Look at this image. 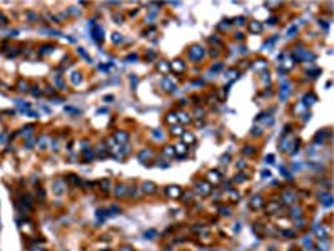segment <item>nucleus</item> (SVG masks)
I'll list each match as a JSON object with an SVG mask.
<instances>
[{"mask_svg": "<svg viewBox=\"0 0 334 251\" xmlns=\"http://www.w3.org/2000/svg\"><path fill=\"white\" fill-rule=\"evenodd\" d=\"M187 54H189V59H191V60H196L197 62V60H201L202 57H204L206 52H204V49H202L201 45H191V47H189Z\"/></svg>", "mask_w": 334, "mask_h": 251, "instance_id": "f257e3e1", "label": "nucleus"}, {"mask_svg": "<svg viewBox=\"0 0 334 251\" xmlns=\"http://www.w3.org/2000/svg\"><path fill=\"white\" fill-rule=\"evenodd\" d=\"M90 25H92V35H94V40L102 42L104 40V28L100 25H97V23H94L92 20H90Z\"/></svg>", "mask_w": 334, "mask_h": 251, "instance_id": "f03ea898", "label": "nucleus"}, {"mask_svg": "<svg viewBox=\"0 0 334 251\" xmlns=\"http://www.w3.org/2000/svg\"><path fill=\"white\" fill-rule=\"evenodd\" d=\"M166 194H167V197L177 199V197H181V196H182V189H181L179 186L171 184V186H167V187H166Z\"/></svg>", "mask_w": 334, "mask_h": 251, "instance_id": "7ed1b4c3", "label": "nucleus"}, {"mask_svg": "<svg viewBox=\"0 0 334 251\" xmlns=\"http://www.w3.org/2000/svg\"><path fill=\"white\" fill-rule=\"evenodd\" d=\"M221 181H222L221 171H209L207 172V182H209V184H219Z\"/></svg>", "mask_w": 334, "mask_h": 251, "instance_id": "20e7f679", "label": "nucleus"}, {"mask_svg": "<svg viewBox=\"0 0 334 251\" xmlns=\"http://www.w3.org/2000/svg\"><path fill=\"white\" fill-rule=\"evenodd\" d=\"M196 189H197V192H201L202 196H207L211 192V184L207 181H199L196 184Z\"/></svg>", "mask_w": 334, "mask_h": 251, "instance_id": "39448f33", "label": "nucleus"}, {"mask_svg": "<svg viewBox=\"0 0 334 251\" xmlns=\"http://www.w3.org/2000/svg\"><path fill=\"white\" fill-rule=\"evenodd\" d=\"M161 87L164 90H167V92H176V90H177V87L174 85V82H171L169 77H164V79L161 80Z\"/></svg>", "mask_w": 334, "mask_h": 251, "instance_id": "423d86ee", "label": "nucleus"}, {"mask_svg": "<svg viewBox=\"0 0 334 251\" xmlns=\"http://www.w3.org/2000/svg\"><path fill=\"white\" fill-rule=\"evenodd\" d=\"M171 70L177 72V74H182V72L186 70V64H184V60H181V59L174 60L172 64H171Z\"/></svg>", "mask_w": 334, "mask_h": 251, "instance_id": "0eeeda50", "label": "nucleus"}, {"mask_svg": "<svg viewBox=\"0 0 334 251\" xmlns=\"http://www.w3.org/2000/svg\"><path fill=\"white\" fill-rule=\"evenodd\" d=\"M282 202H286V204H294L296 202V192H292V191H286V192H282Z\"/></svg>", "mask_w": 334, "mask_h": 251, "instance_id": "6e6552de", "label": "nucleus"}, {"mask_svg": "<svg viewBox=\"0 0 334 251\" xmlns=\"http://www.w3.org/2000/svg\"><path fill=\"white\" fill-rule=\"evenodd\" d=\"M289 94H291V85H289V82H282V87H281L279 99H281V100H286V99L289 97Z\"/></svg>", "mask_w": 334, "mask_h": 251, "instance_id": "1a4fd4ad", "label": "nucleus"}, {"mask_svg": "<svg viewBox=\"0 0 334 251\" xmlns=\"http://www.w3.org/2000/svg\"><path fill=\"white\" fill-rule=\"evenodd\" d=\"M114 141H117L119 144H127L129 141V134L124 132V131H117L114 134Z\"/></svg>", "mask_w": 334, "mask_h": 251, "instance_id": "9d476101", "label": "nucleus"}, {"mask_svg": "<svg viewBox=\"0 0 334 251\" xmlns=\"http://www.w3.org/2000/svg\"><path fill=\"white\" fill-rule=\"evenodd\" d=\"M262 206H264V199H262V196H259V194L252 196V199H251V207H254V209H261Z\"/></svg>", "mask_w": 334, "mask_h": 251, "instance_id": "9b49d317", "label": "nucleus"}, {"mask_svg": "<svg viewBox=\"0 0 334 251\" xmlns=\"http://www.w3.org/2000/svg\"><path fill=\"white\" fill-rule=\"evenodd\" d=\"M266 211L267 213H276V211H281V202L279 201H269L267 204H266Z\"/></svg>", "mask_w": 334, "mask_h": 251, "instance_id": "f8f14e48", "label": "nucleus"}, {"mask_svg": "<svg viewBox=\"0 0 334 251\" xmlns=\"http://www.w3.org/2000/svg\"><path fill=\"white\" fill-rule=\"evenodd\" d=\"M142 191L147 192V194H154V192L157 191V186L154 184V182L147 181V182H142Z\"/></svg>", "mask_w": 334, "mask_h": 251, "instance_id": "ddd939ff", "label": "nucleus"}, {"mask_svg": "<svg viewBox=\"0 0 334 251\" xmlns=\"http://www.w3.org/2000/svg\"><path fill=\"white\" fill-rule=\"evenodd\" d=\"M174 151H176V154L179 157H184L187 154V146L184 142H179V144H176V146H174Z\"/></svg>", "mask_w": 334, "mask_h": 251, "instance_id": "4468645a", "label": "nucleus"}, {"mask_svg": "<svg viewBox=\"0 0 334 251\" xmlns=\"http://www.w3.org/2000/svg\"><path fill=\"white\" fill-rule=\"evenodd\" d=\"M115 196L127 197V184H117V187H115Z\"/></svg>", "mask_w": 334, "mask_h": 251, "instance_id": "2eb2a0df", "label": "nucleus"}, {"mask_svg": "<svg viewBox=\"0 0 334 251\" xmlns=\"http://www.w3.org/2000/svg\"><path fill=\"white\" fill-rule=\"evenodd\" d=\"M291 137H287V136H284L282 139L279 141V151H287L289 149V146H291Z\"/></svg>", "mask_w": 334, "mask_h": 251, "instance_id": "dca6fc26", "label": "nucleus"}, {"mask_svg": "<svg viewBox=\"0 0 334 251\" xmlns=\"http://www.w3.org/2000/svg\"><path fill=\"white\" fill-rule=\"evenodd\" d=\"M162 154L166 156L167 159H172L174 156H176V151H174V146H164L162 149Z\"/></svg>", "mask_w": 334, "mask_h": 251, "instance_id": "f3484780", "label": "nucleus"}, {"mask_svg": "<svg viewBox=\"0 0 334 251\" xmlns=\"http://www.w3.org/2000/svg\"><path fill=\"white\" fill-rule=\"evenodd\" d=\"M177 120H181L182 124H189V122L192 120V117H191V115H189L187 112H179V114H177Z\"/></svg>", "mask_w": 334, "mask_h": 251, "instance_id": "a211bd4d", "label": "nucleus"}, {"mask_svg": "<svg viewBox=\"0 0 334 251\" xmlns=\"http://www.w3.org/2000/svg\"><path fill=\"white\" fill-rule=\"evenodd\" d=\"M319 199H321V202L324 206H331L332 204V197H331V194H329V192H324V194H321V197H319Z\"/></svg>", "mask_w": 334, "mask_h": 251, "instance_id": "6ab92c4d", "label": "nucleus"}, {"mask_svg": "<svg viewBox=\"0 0 334 251\" xmlns=\"http://www.w3.org/2000/svg\"><path fill=\"white\" fill-rule=\"evenodd\" d=\"M181 137H182L187 144H196V136H194L192 132H184Z\"/></svg>", "mask_w": 334, "mask_h": 251, "instance_id": "aec40b11", "label": "nucleus"}, {"mask_svg": "<svg viewBox=\"0 0 334 251\" xmlns=\"http://www.w3.org/2000/svg\"><path fill=\"white\" fill-rule=\"evenodd\" d=\"M166 120L167 124H171V126H174V124H177V114L176 112H169L167 115H166Z\"/></svg>", "mask_w": 334, "mask_h": 251, "instance_id": "412c9836", "label": "nucleus"}, {"mask_svg": "<svg viewBox=\"0 0 334 251\" xmlns=\"http://www.w3.org/2000/svg\"><path fill=\"white\" fill-rule=\"evenodd\" d=\"M249 28H251V32H254V33H261V32H262V25H261L259 22H251L249 23Z\"/></svg>", "mask_w": 334, "mask_h": 251, "instance_id": "4be33fe9", "label": "nucleus"}, {"mask_svg": "<svg viewBox=\"0 0 334 251\" xmlns=\"http://www.w3.org/2000/svg\"><path fill=\"white\" fill-rule=\"evenodd\" d=\"M314 231H316V234H317L321 239H327V233H326V229H324L322 226L319 228V226L316 224V226H314Z\"/></svg>", "mask_w": 334, "mask_h": 251, "instance_id": "5701e85b", "label": "nucleus"}, {"mask_svg": "<svg viewBox=\"0 0 334 251\" xmlns=\"http://www.w3.org/2000/svg\"><path fill=\"white\" fill-rule=\"evenodd\" d=\"M99 187H100V191L102 192H109V189H110V181L109 179H102L99 182Z\"/></svg>", "mask_w": 334, "mask_h": 251, "instance_id": "b1692460", "label": "nucleus"}, {"mask_svg": "<svg viewBox=\"0 0 334 251\" xmlns=\"http://www.w3.org/2000/svg\"><path fill=\"white\" fill-rule=\"evenodd\" d=\"M151 156H152V151H151V149H144V151L139 154V159L144 162V161H147V159H151Z\"/></svg>", "mask_w": 334, "mask_h": 251, "instance_id": "393cba45", "label": "nucleus"}, {"mask_svg": "<svg viewBox=\"0 0 334 251\" xmlns=\"http://www.w3.org/2000/svg\"><path fill=\"white\" fill-rule=\"evenodd\" d=\"M157 69L161 70V72H164V74H167V72L171 70V65H169L166 60H162V62H159V64H157Z\"/></svg>", "mask_w": 334, "mask_h": 251, "instance_id": "a878e982", "label": "nucleus"}, {"mask_svg": "<svg viewBox=\"0 0 334 251\" xmlns=\"http://www.w3.org/2000/svg\"><path fill=\"white\" fill-rule=\"evenodd\" d=\"M171 134H172V136H179V137H181L182 134H184V131H182L181 126H171Z\"/></svg>", "mask_w": 334, "mask_h": 251, "instance_id": "bb28decb", "label": "nucleus"}, {"mask_svg": "<svg viewBox=\"0 0 334 251\" xmlns=\"http://www.w3.org/2000/svg\"><path fill=\"white\" fill-rule=\"evenodd\" d=\"M316 100H317V97H316V95H314V94H311V92L304 95V102H307L306 105H311V104H314V102H316Z\"/></svg>", "mask_w": 334, "mask_h": 251, "instance_id": "cd10ccee", "label": "nucleus"}, {"mask_svg": "<svg viewBox=\"0 0 334 251\" xmlns=\"http://www.w3.org/2000/svg\"><path fill=\"white\" fill-rule=\"evenodd\" d=\"M227 196H229V199H231L232 202L239 201V192L234 191V189H227Z\"/></svg>", "mask_w": 334, "mask_h": 251, "instance_id": "c85d7f7f", "label": "nucleus"}, {"mask_svg": "<svg viewBox=\"0 0 334 251\" xmlns=\"http://www.w3.org/2000/svg\"><path fill=\"white\" fill-rule=\"evenodd\" d=\"M289 214H291L292 218H299V216H302V209H301L299 206H296V207L292 206V207H291V213H289Z\"/></svg>", "mask_w": 334, "mask_h": 251, "instance_id": "c756f323", "label": "nucleus"}, {"mask_svg": "<svg viewBox=\"0 0 334 251\" xmlns=\"http://www.w3.org/2000/svg\"><path fill=\"white\" fill-rule=\"evenodd\" d=\"M254 69H256V70H264V69H267V62L262 60V59L257 60V62H256V65H254Z\"/></svg>", "mask_w": 334, "mask_h": 251, "instance_id": "7c9ffc66", "label": "nucleus"}, {"mask_svg": "<svg viewBox=\"0 0 334 251\" xmlns=\"http://www.w3.org/2000/svg\"><path fill=\"white\" fill-rule=\"evenodd\" d=\"M107 214H109V216H117V214H120V207H119V206H110L109 209H107Z\"/></svg>", "mask_w": 334, "mask_h": 251, "instance_id": "2f4dec72", "label": "nucleus"}, {"mask_svg": "<svg viewBox=\"0 0 334 251\" xmlns=\"http://www.w3.org/2000/svg\"><path fill=\"white\" fill-rule=\"evenodd\" d=\"M54 192L55 194H62V192H64V184H62L60 181H57L54 184Z\"/></svg>", "mask_w": 334, "mask_h": 251, "instance_id": "473e14b6", "label": "nucleus"}, {"mask_svg": "<svg viewBox=\"0 0 334 251\" xmlns=\"http://www.w3.org/2000/svg\"><path fill=\"white\" fill-rule=\"evenodd\" d=\"M144 236H146V239H154L157 236V231L156 229H149V231H146L144 233Z\"/></svg>", "mask_w": 334, "mask_h": 251, "instance_id": "72a5a7b5", "label": "nucleus"}, {"mask_svg": "<svg viewBox=\"0 0 334 251\" xmlns=\"http://www.w3.org/2000/svg\"><path fill=\"white\" fill-rule=\"evenodd\" d=\"M95 214H97V218L100 221H102L104 218H109V214H107V211H105V209H97V213H95Z\"/></svg>", "mask_w": 334, "mask_h": 251, "instance_id": "f704fd0d", "label": "nucleus"}, {"mask_svg": "<svg viewBox=\"0 0 334 251\" xmlns=\"http://www.w3.org/2000/svg\"><path fill=\"white\" fill-rule=\"evenodd\" d=\"M112 42L114 44H119V42H122V35H120V33H112Z\"/></svg>", "mask_w": 334, "mask_h": 251, "instance_id": "c9c22d12", "label": "nucleus"}, {"mask_svg": "<svg viewBox=\"0 0 334 251\" xmlns=\"http://www.w3.org/2000/svg\"><path fill=\"white\" fill-rule=\"evenodd\" d=\"M80 80H82L80 74H79V72H74V74H72V82H74V84H79Z\"/></svg>", "mask_w": 334, "mask_h": 251, "instance_id": "e433bc0d", "label": "nucleus"}, {"mask_svg": "<svg viewBox=\"0 0 334 251\" xmlns=\"http://www.w3.org/2000/svg\"><path fill=\"white\" fill-rule=\"evenodd\" d=\"M92 159H94V152H92V151H87V152H85V157H84V161H87V162H89V161H92Z\"/></svg>", "mask_w": 334, "mask_h": 251, "instance_id": "4c0bfd02", "label": "nucleus"}, {"mask_svg": "<svg viewBox=\"0 0 334 251\" xmlns=\"http://www.w3.org/2000/svg\"><path fill=\"white\" fill-rule=\"evenodd\" d=\"M302 243H304V246H306V248H309V249L312 248V239H311V238H306V239L302 241Z\"/></svg>", "mask_w": 334, "mask_h": 251, "instance_id": "58836bf2", "label": "nucleus"}, {"mask_svg": "<svg viewBox=\"0 0 334 251\" xmlns=\"http://www.w3.org/2000/svg\"><path fill=\"white\" fill-rule=\"evenodd\" d=\"M221 69H222V64H221V62H217L216 65H212V69H211V70H212V72H219Z\"/></svg>", "mask_w": 334, "mask_h": 251, "instance_id": "ea45409f", "label": "nucleus"}, {"mask_svg": "<svg viewBox=\"0 0 334 251\" xmlns=\"http://www.w3.org/2000/svg\"><path fill=\"white\" fill-rule=\"evenodd\" d=\"M242 152H244V154H251V152H256V149H254V147H249V146H246V147L242 149Z\"/></svg>", "mask_w": 334, "mask_h": 251, "instance_id": "a19ab883", "label": "nucleus"}, {"mask_svg": "<svg viewBox=\"0 0 334 251\" xmlns=\"http://www.w3.org/2000/svg\"><path fill=\"white\" fill-rule=\"evenodd\" d=\"M119 251H134V248H132V246H129V244H125V246H120Z\"/></svg>", "mask_w": 334, "mask_h": 251, "instance_id": "79ce46f5", "label": "nucleus"}, {"mask_svg": "<svg viewBox=\"0 0 334 251\" xmlns=\"http://www.w3.org/2000/svg\"><path fill=\"white\" fill-rule=\"evenodd\" d=\"M79 54H80L82 57H84V59H85V60H90V57H89V55H87V52H85L84 49H79Z\"/></svg>", "mask_w": 334, "mask_h": 251, "instance_id": "37998d69", "label": "nucleus"}, {"mask_svg": "<svg viewBox=\"0 0 334 251\" xmlns=\"http://www.w3.org/2000/svg\"><path fill=\"white\" fill-rule=\"evenodd\" d=\"M234 22H237V25H242V23L246 22V18L244 17H237V18H234Z\"/></svg>", "mask_w": 334, "mask_h": 251, "instance_id": "c03bdc74", "label": "nucleus"}, {"mask_svg": "<svg viewBox=\"0 0 334 251\" xmlns=\"http://www.w3.org/2000/svg\"><path fill=\"white\" fill-rule=\"evenodd\" d=\"M137 59H139V55H137V54H132V55H129V57H127V62H132V60L135 62Z\"/></svg>", "mask_w": 334, "mask_h": 251, "instance_id": "a18cd8bd", "label": "nucleus"}, {"mask_svg": "<svg viewBox=\"0 0 334 251\" xmlns=\"http://www.w3.org/2000/svg\"><path fill=\"white\" fill-rule=\"evenodd\" d=\"M281 174L286 176V177H291V174H289V172L286 171V167H282V166H281Z\"/></svg>", "mask_w": 334, "mask_h": 251, "instance_id": "49530a36", "label": "nucleus"}, {"mask_svg": "<svg viewBox=\"0 0 334 251\" xmlns=\"http://www.w3.org/2000/svg\"><path fill=\"white\" fill-rule=\"evenodd\" d=\"M296 30H297V28H296V27L292 25V27H291V28H289V30H287V37H291L292 33H296Z\"/></svg>", "mask_w": 334, "mask_h": 251, "instance_id": "de8ad7c7", "label": "nucleus"}, {"mask_svg": "<svg viewBox=\"0 0 334 251\" xmlns=\"http://www.w3.org/2000/svg\"><path fill=\"white\" fill-rule=\"evenodd\" d=\"M236 181H237V182H239V181L242 182V181H246V176H244V174H237V176H236Z\"/></svg>", "mask_w": 334, "mask_h": 251, "instance_id": "09e8293b", "label": "nucleus"}, {"mask_svg": "<svg viewBox=\"0 0 334 251\" xmlns=\"http://www.w3.org/2000/svg\"><path fill=\"white\" fill-rule=\"evenodd\" d=\"M284 236H289V238H292V236H296V231H284Z\"/></svg>", "mask_w": 334, "mask_h": 251, "instance_id": "8fccbe9b", "label": "nucleus"}, {"mask_svg": "<svg viewBox=\"0 0 334 251\" xmlns=\"http://www.w3.org/2000/svg\"><path fill=\"white\" fill-rule=\"evenodd\" d=\"M229 161H231L229 154H224V156H222V159H221V162H229Z\"/></svg>", "mask_w": 334, "mask_h": 251, "instance_id": "3c124183", "label": "nucleus"}, {"mask_svg": "<svg viewBox=\"0 0 334 251\" xmlns=\"http://www.w3.org/2000/svg\"><path fill=\"white\" fill-rule=\"evenodd\" d=\"M266 162H267V164H272V162H274V156H266Z\"/></svg>", "mask_w": 334, "mask_h": 251, "instance_id": "603ef678", "label": "nucleus"}, {"mask_svg": "<svg viewBox=\"0 0 334 251\" xmlns=\"http://www.w3.org/2000/svg\"><path fill=\"white\" fill-rule=\"evenodd\" d=\"M130 84H132V85L137 84V77H135V75H130Z\"/></svg>", "mask_w": 334, "mask_h": 251, "instance_id": "864d4df0", "label": "nucleus"}, {"mask_svg": "<svg viewBox=\"0 0 334 251\" xmlns=\"http://www.w3.org/2000/svg\"><path fill=\"white\" fill-rule=\"evenodd\" d=\"M236 40H244V33H236Z\"/></svg>", "mask_w": 334, "mask_h": 251, "instance_id": "5fc2aeb1", "label": "nucleus"}, {"mask_svg": "<svg viewBox=\"0 0 334 251\" xmlns=\"http://www.w3.org/2000/svg\"><path fill=\"white\" fill-rule=\"evenodd\" d=\"M269 176H271V171H269V169L262 171V177H269Z\"/></svg>", "mask_w": 334, "mask_h": 251, "instance_id": "6e6d98bb", "label": "nucleus"}, {"mask_svg": "<svg viewBox=\"0 0 334 251\" xmlns=\"http://www.w3.org/2000/svg\"><path fill=\"white\" fill-rule=\"evenodd\" d=\"M221 211H222V214H227V216L231 214V211H229V209H226V207H221Z\"/></svg>", "mask_w": 334, "mask_h": 251, "instance_id": "4d7b16f0", "label": "nucleus"}, {"mask_svg": "<svg viewBox=\"0 0 334 251\" xmlns=\"http://www.w3.org/2000/svg\"><path fill=\"white\" fill-rule=\"evenodd\" d=\"M32 251H43V249H32Z\"/></svg>", "mask_w": 334, "mask_h": 251, "instance_id": "13d9d810", "label": "nucleus"}]
</instances>
